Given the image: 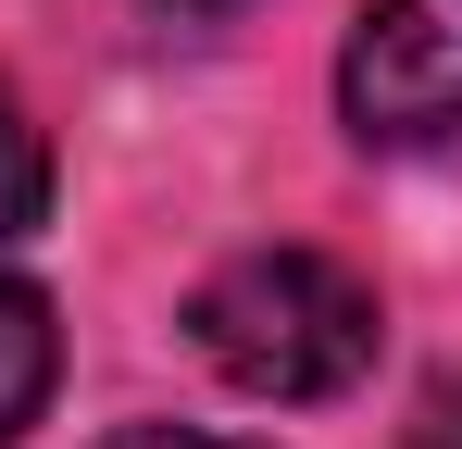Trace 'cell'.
I'll list each match as a JSON object with an SVG mask.
<instances>
[{
	"mask_svg": "<svg viewBox=\"0 0 462 449\" xmlns=\"http://www.w3.org/2000/svg\"><path fill=\"white\" fill-rule=\"evenodd\" d=\"M337 113L363 150L462 138V0H363L337 50Z\"/></svg>",
	"mask_w": 462,
	"mask_h": 449,
	"instance_id": "obj_2",
	"label": "cell"
},
{
	"mask_svg": "<svg viewBox=\"0 0 462 449\" xmlns=\"http://www.w3.org/2000/svg\"><path fill=\"white\" fill-rule=\"evenodd\" d=\"M113 449H250V437H188V425H138V437H113Z\"/></svg>",
	"mask_w": 462,
	"mask_h": 449,
	"instance_id": "obj_6",
	"label": "cell"
},
{
	"mask_svg": "<svg viewBox=\"0 0 462 449\" xmlns=\"http://www.w3.org/2000/svg\"><path fill=\"white\" fill-rule=\"evenodd\" d=\"M188 337L237 399H337L375 374L387 325H375V288L337 250H237L226 275H200Z\"/></svg>",
	"mask_w": 462,
	"mask_h": 449,
	"instance_id": "obj_1",
	"label": "cell"
},
{
	"mask_svg": "<svg viewBox=\"0 0 462 449\" xmlns=\"http://www.w3.org/2000/svg\"><path fill=\"white\" fill-rule=\"evenodd\" d=\"M412 449H462V362L425 387V412H412Z\"/></svg>",
	"mask_w": 462,
	"mask_h": 449,
	"instance_id": "obj_5",
	"label": "cell"
},
{
	"mask_svg": "<svg viewBox=\"0 0 462 449\" xmlns=\"http://www.w3.org/2000/svg\"><path fill=\"white\" fill-rule=\"evenodd\" d=\"M38 213H51V138H38V113H25L13 75H0V250H13Z\"/></svg>",
	"mask_w": 462,
	"mask_h": 449,
	"instance_id": "obj_4",
	"label": "cell"
},
{
	"mask_svg": "<svg viewBox=\"0 0 462 449\" xmlns=\"http://www.w3.org/2000/svg\"><path fill=\"white\" fill-rule=\"evenodd\" d=\"M51 374H63V337H51V299L25 288V275H0V449L25 437V425H38Z\"/></svg>",
	"mask_w": 462,
	"mask_h": 449,
	"instance_id": "obj_3",
	"label": "cell"
}]
</instances>
